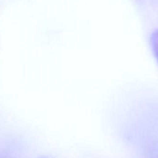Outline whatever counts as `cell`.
Returning <instances> with one entry per match:
<instances>
[{
	"instance_id": "obj_1",
	"label": "cell",
	"mask_w": 158,
	"mask_h": 158,
	"mask_svg": "<svg viewBox=\"0 0 158 158\" xmlns=\"http://www.w3.org/2000/svg\"><path fill=\"white\" fill-rule=\"evenodd\" d=\"M150 44H151L152 53H153V55H154V57L158 62V29L154 30L152 32V34L151 35Z\"/></svg>"
}]
</instances>
